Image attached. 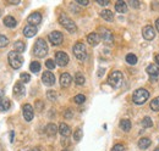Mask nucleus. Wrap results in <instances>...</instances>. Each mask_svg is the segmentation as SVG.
Returning a JSON list of instances; mask_svg holds the SVG:
<instances>
[{
	"label": "nucleus",
	"mask_w": 159,
	"mask_h": 151,
	"mask_svg": "<svg viewBox=\"0 0 159 151\" xmlns=\"http://www.w3.org/2000/svg\"><path fill=\"white\" fill-rule=\"evenodd\" d=\"M59 23L66 29V31H69L70 33H75V32L77 31V27H76L75 22L70 19L66 14H61L59 16Z\"/></svg>",
	"instance_id": "obj_1"
},
{
	"label": "nucleus",
	"mask_w": 159,
	"mask_h": 151,
	"mask_svg": "<svg viewBox=\"0 0 159 151\" xmlns=\"http://www.w3.org/2000/svg\"><path fill=\"white\" fill-rule=\"evenodd\" d=\"M33 54L37 57H44L47 54H48V45H47V41L44 39L39 38L34 46H33Z\"/></svg>",
	"instance_id": "obj_2"
},
{
	"label": "nucleus",
	"mask_w": 159,
	"mask_h": 151,
	"mask_svg": "<svg viewBox=\"0 0 159 151\" xmlns=\"http://www.w3.org/2000/svg\"><path fill=\"white\" fill-rule=\"evenodd\" d=\"M122 80H124V76L121 72L119 71H113L109 77H108V83H109V85H111L114 89H118L121 87V84H122Z\"/></svg>",
	"instance_id": "obj_3"
},
{
	"label": "nucleus",
	"mask_w": 159,
	"mask_h": 151,
	"mask_svg": "<svg viewBox=\"0 0 159 151\" xmlns=\"http://www.w3.org/2000/svg\"><path fill=\"white\" fill-rule=\"evenodd\" d=\"M7 60H9L10 66H11L14 70L21 68V66H22V63H23V58L21 56V54L16 53V51H10L9 55H7Z\"/></svg>",
	"instance_id": "obj_4"
},
{
	"label": "nucleus",
	"mask_w": 159,
	"mask_h": 151,
	"mask_svg": "<svg viewBox=\"0 0 159 151\" xmlns=\"http://www.w3.org/2000/svg\"><path fill=\"white\" fill-rule=\"evenodd\" d=\"M148 97H149V93H148L146 89H142V88L135 90V93L132 95V100H134V102L137 104V105L144 104V102L148 100Z\"/></svg>",
	"instance_id": "obj_5"
},
{
	"label": "nucleus",
	"mask_w": 159,
	"mask_h": 151,
	"mask_svg": "<svg viewBox=\"0 0 159 151\" xmlns=\"http://www.w3.org/2000/svg\"><path fill=\"white\" fill-rule=\"evenodd\" d=\"M74 55L77 57L80 61H84L87 58V50L83 43H76L74 45Z\"/></svg>",
	"instance_id": "obj_6"
},
{
	"label": "nucleus",
	"mask_w": 159,
	"mask_h": 151,
	"mask_svg": "<svg viewBox=\"0 0 159 151\" xmlns=\"http://www.w3.org/2000/svg\"><path fill=\"white\" fill-rule=\"evenodd\" d=\"M55 63H58L61 67L66 66L69 63V56H67V54L64 53V51H58L55 54Z\"/></svg>",
	"instance_id": "obj_7"
},
{
	"label": "nucleus",
	"mask_w": 159,
	"mask_h": 151,
	"mask_svg": "<svg viewBox=\"0 0 159 151\" xmlns=\"http://www.w3.org/2000/svg\"><path fill=\"white\" fill-rule=\"evenodd\" d=\"M48 39H49V41L53 44V45H60L61 43H62V40H64V37H62V34L58 32V31H54V32H52L49 36H48Z\"/></svg>",
	"instance_id": "obj_8"
},
{
	"label": "nucleus",
	"mask_w": 159,
	"mask_h": 151,
	"mask_svg": "<svg viewBox=\"0 0 159 151\" xmlns=\"http://www.w3.org/2000/svg\"><path fill=\"white\" fill-rule=\"evenodd\" d=\"M22 112H23V117H25V119H26L27 122H30V121L33 119L34 111H33V107H32L30 104L23 105V107H22Z\"/></svg>",
	"instance_id": "obj_9"
},
{
	"label": "nucleus",
	"mask_w": 159,
	"mask_h": 151,
	"mask_svg": "<svg viewBox=\"0 0 159 151\" xmlns=\"http://www.w3.org/2000/svg\"><path fill=\"white\" fill-rule=\"evenodd\" d=\"M142 36L146 40H153L154 37H156V32H154L152 26H146L142 29Z\"/></svg>",
	"instance_id": "obj_10"
},
{
	"label": "nucleus",
	"mask_w": 159,
	"mask_h": 151,
	"mask_svg": "<svg viewBox=\"0 0 159 151\" xmlns=\"http://www.w3.org/2000/svg\"><path fill=\"white\" fill-rule=\"evenodd\" d=\"M42 82L45 84V85H48V87H50V85H53L54 83H55V77L54 75L50 72V71H45L43 76H42Z\"/></svg>",
	"instance_id": "obj_11"
},
{
	"label": "nucleus",
	"mask_w": 159,
	"mask_h": 151,
	"mask_svg": "<svg viewBox=\"0 0 159 151\" xmlns=\"http://www.w3.org/2000/svg\"><path fill=\"white\" fill-rule=\"evenodd\" d=\"M100 36H102V39L105 43H108V44H111L113 40H114V37H113L111 32L109 29H107V28H100Z\"/></svg>",
	"instance_id": "obj_12"
},
{
	"label": "nucleus",
	"mask_w": 159,
	"mask_h": 151,
	"mask_svg": "<svg viewBox=\"0 0 159 151\" xmlns=\"http://www.w3.org/2000/svg\"><path fill=\"white\" fill-rule=\"evenodd\" d=\"M27 21H28V23L31 26H37V24H39L40 21H42V15H40L39 12H32L27 17Z\"/></svg>",
	"instance_id": "obj_13"
},
{
	"label": "nucleus",
	"mask_w": 159,
	"mask_h": 151,
	"mask_svg": "<svg viewBox=\"0 0 159 151\" xmlns=\"http://www.w3.org/2000/svg\"><path fill=\"white\" fill-rule=\"evenodd\" d=\"M37 32H38V29H37L36 26H31V24H28V26H26V27L23 28V34H25L27 38L34 37V36L37 34Z\"/></svg>",
	"instance_id": "obj_14"
},
{
	"label": "nucleus",
	"mask_w": 159,
	"mask_h": 151,
	"mask_svg": "<svg viewBox=\"0 0 159 151\" xmlns=\"http://www.w3.org/2000/svg\"><path fill=\"white\" fill-rule=\"evenodd\" d=\"M71 82H72V78H71V76L69 75V73H62V75L60 76V85L62 88L70 87Z\"/></svg>",
	"instance_id": "obj_15"
},
{
	"label": "nucleus",
	"mask_w": 159,
	"mask_h": 151,
	"mask_svg": "<svg viewBox=\"0 0 159 151\" xmlns=\"http://www.w3.org/2000/svg\"><path fill=\"white\" fill-rule=\"evenodd\" d=\"M87 41H88V44H89V45L96 46V45H98V44H99L100 36L99 34H97V33H89V34L87 36Z\"/></svg>",
	"instance_id": "obj_16"
},
{
	"label": "nucleus",
	"mask_w": 159,
	"mask_h": 151,
	"mask_svg": "<svg viewBox=\"0 0 159 151\" xmlns=\"http://www.w3.org/2000/svg\"><path fill=\"white\" fill-rule=\"evenodd\" d=\"M14 95L15 96H22L25 95V87L21 82H17L15 85H14Z\"/></svg>",
	"instance_id": "obj_17"
},
{
	"label": "nucleus",
	"mask_w": 159,
	"mask_h": 151,
	"mask_svg": "<svg viewBox=\"0 0 159 151\" xmlns=\"http://www.w3.org/2000/svg\"><path fill=\"white\" fill-rule=\"evenodd\" d=\"M58 131H59V128H58L54 123H49V124L45 127V133H47L49 136H54Z\"/></svg>",
	"instance_id": "obj_18"
},
{
	"label": "nucleus",
	"mask_w": 159,
	"mask_h": 151,
	"mask_svg": "<svg viewBox=\"0 0 159 151\" xmlns=\"http://www.w3.org/2000/svg\"><path fill=\"white\" fill-rule=\"evenodd\" d=\"M59 132L60 134L62 135V136H69L70 135V133H71V129H70V127L66 124V123H60L59 126Z\"/></svg>",
	"instance_id": "obj_19"
},
{
	"label": "nucleus",
	"mask_w": 159,
	"mask_h": 151,
	"mask_svg": "<svg viewBox=\"0 0 159 151\" xmlns=\"http://www.w3.org/2000/svg\"><path fill=\"white\" fill-rule=\"evenodd\" d=\"M115 10L120 12V14H125L126 11H127V5H126V2L125 1H118L116 4H115Z\"/></svg>",
	"instance_id": "obj_20"
},
{
	"label": "nucleus",
	"mask_w": 159,
	"mask_h": 151,
	"mask_svg": "<svg viewBox=\"0 0 159 151\" xmlns=\"http://www.w3.org/2000/svg\"><path fill=\"white\" fill-rule=\"evenodd\" d=\"M4 24H5L6 27H9V28H14V27H16L17 22H16V19H14L12 16H6V17L4 19Z\"/></svg>",
	"instance_id": "obj_21"
},
{
	"label": "nucleus",
	"mask_w": 159,
	"mask_h": 151,
	"mask_svg": "<svg viewBox=\"0 0 159 151\" xmlns=\"http://www.w3.org/2000/svg\"><path fill=\"white\" fill-rule=\"evenodd\" d=\"M147 73L151 76V77H157L159 75V67L158 66H156V65H149L148 67H147Z\"/></svg>",
	"instance_id": "obj_22"
},
{
	"label": "nucleus",
	"mask_w": 159,
	"mask_h": 151,
	"mask_svg": "<svg viewBox=\"0 0 159 151\" xmlns=\"http://www.w3.org/2000/svg\"><path fill=\"white\" fill-rule=\"evenodd\" d=\"M100 16L105 19V21H108V22H111V21L114 19V15H113V12H111L110 10H108V9L103 10V11L100 12Z\"/></svg>",
	"instance_id": "obj_23"
},
{
	"label": "nucleus",
	"mask_w": 159,
	"mask_h": 151,
	"mask_svg": "<svg viewBox=\"0 0 159 151\" xmlns=\"http://www.w3.org/2000/svg\"><path fill=\"white\" fill-rule=\"evenodd\" d=\"M14 51H16V53H19V54H21V53H23L25 51V49H26V44L22 41V40H17L15 44H14Z\"/></svg>",
	"instance_id": "obj_24"
},
{
	"label": "nucleus",
	"mask_w": 159,
	"mask_h": 151,
	"mask_svg": "<svg viewBox=\"0 0 159 151\" xmlns=\"http://www.w3.org/2000/svg\"><path fill=\"white\" fill-rule=\"evenodd\" d=\"M120 128H121L124 132H129V131L131 129V122H130V119H126V118L121 119V121H120Z\"/></svg>",
	"instance_id": "obj_25"
},
{
	"label": "nucleus",
	"mask_w": 159,
	"mask_h": 151,
	"mask_svg": "<svg viewBox=\"0 0 159 151\" xmlns=\"http://www.w3.org/2000/svg\"><path fill=\"white\" fill-rule=\"evenodd\" d=\"M151 143H152V141H151L149 138H141L139 140V148L142 149V150H143V149H147V148L151 145Z\"/></svg>",
	"instance_id": "obj_26"
},
{
	"label": "nucleus",
	"mask_w": 159,
	"mask_h": 151,
	"mask_svg": "<svg viewBox=\"0 0 159 151\" xmlns=\"http://www.w3.org/2000/svg\"><path fill=\"white\" fill-rule=\"evenodd\" d=\"M10 100L9 99H1L0 100V111H7L10 109Z\"/></svg>",
	"instance_id": "obj_27"
},
{
	"label": "nucleus",
	"mask_w": 159,
	"mask_h": 151,
	"mask_svg": "<svg viewBox=\"0 0 159 151\" xmlns=\"http://www.w3.org/2000/svg\"><path fill=\"white\" fill-rule=\"evenodd\" d=\"M30 70L33 72V73H38L40 70V63L38 61H33V62H31V65H30Z\"/></svg>",
	"instance_id": "obj_28"
},
{
	"label": "nucleus",
	"mask_w": 159,
	"mask_h": 151,
	"mask_svg": "<svg viewBox=\"0 0 159 151\" xmlns=\"http://www.w3.org/2000/svg\"><path fill=\"white\" fill-rule=\"evenodd\" d=\"M75 83L77 84V85H83L84 84V76L82 75V73H76L75 75Z\"/></svg>",
	"instance_id": "obj_29"
},
{
	"label": "nucleus",
	"mask_w": 159,
	"mask_h": 151,
	"mask_svg": "<svg viewBox=\"0 0 159 151\" xmlns=\"http://www.w3.org/2000/svg\"><path fill=\"white\" fill-rule=\"evenodd\" d=\"M126 62L130 63V65H136V63H137V56L134 55V54L126 55Z\"/></svg>",
	"instance_id": "obj_30"
},
{
	"label": "nucleus",
	"mask_w": 159,
	"mask_h": 151,
	"mask_svg": "<svg viewBox=\"0 0 159 151\" xmlns=\"http://www.w3.org/2000/svg\"><path fill=\"white\" fill-rule=\"evenodd\" d=\"M142 124H143L144 128H152V127H153V121H152L149 117H144Z\"/></svg>",
	"instance_id": "obj_31"
},
{
	"label": "nucleus",
	"mask_w": 159,
	"mask_h": 151,
	"mask_svg": "<svg viewBox=\"0 0 159 151\" xmlns=\"http://www.w3.org/2000/svg\"><path fill=\"white\" fill-rule=\"evenodd\" d=\"M151 109H152L153 111H159V96L152 100V102H151Z\"/></svg>",
	"instance_id": "obj_32"
},
{
	"label": "nucleus",
	"mask_w": 159,
	"mask_h": 151,
	"mask_svg": "<svg viewBox=\"0 0 159 151\" xmlns=\"http://www.w3.org/2000/svg\"><path fill=\"white\" fill-rule=\"evenodd\" d=\"M74 100H75V102H76V104H83V102L86 101V96H84V95H82V94H79L74 97Z\"/></svg>",
	"instance_id": "obj_33"
},
{
	"label": "nucleus",
	"mask_w": 159,
	"mask_h": 151,
	"mask_svg": "<svg viewBox=\"0 0 159 151\" xmlns=\"http://www.w3.org/2000/svg\"><path fill=\"white\" fill-rule=\"evenodd\" d=\"M81 138H82V129H81V128H77V129L75 131V133H74V139H75V141H80Z\"/></svg>",
	"instance_id": "obj_34"
},
{
	"label": "nucleus",
	"mask_w": 159,
	"mask_h": 151,
	"mask_svg": "<svg viewBox=\"0 0 159 151\" xmlns=\"http://www.w3.org/2000/svg\"><path fill=\"white\" fill-rule=\"evenodd\" d=\"M45 66L48 70H54L55 68V60H47Z\"/></svg>",
	"instance_id": "obj_35"
},
{
	"label": "nucleus",
	"mask_w": 159,
	"mask_h": 151,
	"mask_svg": "<svg viewBox=\"0 0 159 151\" xmlns=\"http://www.w3.org/2000/svg\"><path fill=\"white\" fill-rule=\"evenodd\" d=\"M9 44V39L5 36H0V48H5Z\"/></svg>",
	"instance_id": "obj_36"
},
{
	"label": "nucleus",
	"mask_w": 159,
	"mask_h": 151,
	"mask_svg": "<svg viewBox=\"0 0 159 151\" xmlns=\"http://www.w3.org/2000/svg\"><path fill=\"white\" fill-rule=\"evenodd\" d=\"M47 96H48V99L49 100H57V97H58V94L55 93V92H53V90H49L48 93H47Z\"/></svg>",
	"instance_id": "obj_37"
},
{
	"label": "nucleus",
	"mask_w": 159,
	"mask_h": 151,
	"mask_svg": "<svg viewBox=\"0 0 159 151\" xmlns=\"http://www.w3.org/2000/svg\"><path fill=\"white\" fill-rule=\"evenodd\" d=\"M21 80H22V82H23V83H28V82H30V79H31V76L28 75V73H25V72H23V73H21Z\"/></svg>",
	"instance_id": "obj_38"
},
{
	"label": "nucleus",
	"mask_w": 159,
	"mask_h": 151,
	"mask_svg": "<svg viewBox=\"0 0 159 151\" xmlns=\"http://www.w3.org/2000/svg\"><path fill=\"white\" fill-rule=\"evenodd\" d=\"M111 151H126V149H125V146H124L122 144H116V145L111 149Z\"/></svg>",
	"instance_id": "obj_39"
},
{
	"label": "nucleus",
	"mask_w": 159,
	"mask_h": 151,
	"mask_svg": "<svg viewBox=\"0 0 159 151\" xmlns=\"http://www.w3.org/2000/svg\"><path fill=\"white\" fill-rule=\"evenodd\" d=\"M129 5L131 7H134V9H137V7H139V1H137V0H131V1H129Z\"/></svg>",
	"instance_id": "obj_40"
},
{
	"label": "nucleus",
	"mask_w": 159,
	"mask_h": 151,
	"mask_svg": "<svg viewBox=\"0 0 159 151\" xmlns=\"http://www.w3.org/2000/svg\"><path fill=\"white\" fill-rule=\"evenodd\" d=\"M43 107H44V104H43L42 101H37V102H36V109H37L38 111H42Z\"/></svg>",
	"instance_id": "obj_41"
},
{
	"label": "nucleus",
	"mask_w": 159,
	"mask_h": 151,
	"mask_svg": "<svg viewBox=\"0 0 159 151\" xmlns=\"http://www.w3.org/2000/svg\"><path fill=\"white\" fill-rule=\"evenodd\" d=\"M76 2L80 4V5H83V6H87V5L89 4V1H88V0H76Z\"/></svg>",
	"instance_id": "obj_42"
},
{
	"label": "nucleus",
	"mask_w": 159,
	"mask_h": 151,
	"mask_svg": "<svg viewBox=\"0 0 159 151\" xmlns=\"http://www.w3.org/2000/svg\"><path fill=\"white\" fill-rule=\"evenodd\" d=\"M97 2L102 5V6H107V5H109V0H97Z\"/></svg>",
	"instance_id": "obj_43"
},
{
	"label": "nucleus",
	"mask_w": 159,
	"mask_h": 151,
	"mask_svg": "<svg viewBox=\"0 0 159 151\" xmlns=\"http://www.w3.org/2000/svg\"><path fill=\"white\" fill-rule=\"evenodd\" d=\"M65 117H66V118H71V117H72V113L70 112V111H67V112L65 113Z\"/></svg>",
	"instance_id": "obj_44"
},
{
	"label": "nucleus",
	"mask_w": 159,
	"mask_h": 151,
	"mask_svg": "<svg viewBox=\"0 0 159 151\" xmlns=\"http://www.w3.org/2000/svg\"><path fill=\"white\" fill-rule=\"evenodd\" d=\"M9 2H10V4H19L20 0H9Z\"/></svg>",
	"instance_id": "obj_45"
},
{
	"label": "nucleus",
	"mask_w": 159,
	"mask_h": 151,
	"mask_svg": "<svg viewBox=\"0 0 159 151\" xmlns=\"http://www.w3.org/2000/svg\"><path fill=\"white\" fill-rule=\"evenodd\" d=\"M4 94H5V92H4L2 89H0V100H1L2 97H4Z\"/></svg>",
	"instance_id": "obj_46"
},
{
	"label": "nucleus",
	"mask_w": 159,
	"mask_h": 151,
	"mask_svg": "<svg viewBox=\"0 0 159 151\" xmlns=\"http://www.w3.org/2000/svg\"><path fill=\"white\" fill-rule=\"evenodd\" d=\"M149 80H151V82H153V83H156V82H157V77H151V78H149Z\"/></svg>",
	"instance_id": "obj_47"
},
{
	"label": "nucleus",
	"mask_w": 159,
	"mask_h": 151,
	"mask_svg": "<svg viewBox=\"0 0 159 151\" xmlns=\"http://www.w3.org/2000/svg\"><path fill=\"white\" fill-rule=\"evenodd\" d=\"M10 136H11V138H10V140H11V143H12V141H14V136H15V134L11 132L10 133Z\"/></svg>",
	"instance_id": "obj_48"
},
{
	"label": "nucleus",
	"mask_w": 159,
	"mask_h": 151,
	"mask_svg": "<svg viewBox=\"0 0 159 151\" xmlns=\"http://www.w3.org/2000/svg\"><path fill=\"white\" fill-rule=\"evenodd\" d=\"M156 27H157V31L159 32V19L156 21Z\"/></svg>",
	"instance_id": "obj_49"
},
{
	"label": "nucleus",
	"mask_w": 159,
	"mask_h": 151,
	"mask_svg": "<svg viewBox=\"0 0 159 151\" xmlns=\"http://www.w3.org/2000/svg\"><path fill=\"white\" fill-rule=\"evenodd\" d=\"M156 62H157V65L159 66V55H157V56H156Z\"/></svg>",
	"instance_id": "obj_50"
},
{
	"label": "nucleus",
	"mask_w": 159,
	"mask_h": 151,
	"mask_svg": "<svg viewBox=\"0 0 159 151\" xmlns=\"http://www.w3.org/2000/svg\"><path fill=\"white\" fill-rule=\"evenodd\" d=\"M103 73H104V70L102 68V70H100V71H99V73H98V76H102V75H103Z\"/></svg>",
	"instance_id": "obj_51"
},
{
	"label": "nucleus",
	"mask_w": 159,
	"mask_h": 151,
	"mask_svg": "<svg viewBox=\"0 0 159 151\" xmlns=\"http://www.w3.org/2000/svg\"><path fill=\"white\" fill-rule=\"evenodd\" d=\"M154 151H159V148H157V149H156Z\"/></svg>",
	"instance_id": "obj_52"
},
{
	"label": "nucleus",
	"mask_w": 159,
	"mask_h": 151,
	"mask_svg": "<svg viewBox=\"0 0 159 151\" xmlns=\"http://www.w3.org/2000/svg\"><path fill=\"white\" fill-rule=\"evenodd\" d=\"M0 15H1V10H0Z\"/></svg>",
	"instance_id": "obj_53"
},
{
	"label": "nucleus",
	"mask_w": 159,
	"mask_h": 151,
	"mask_svg": "<svg viewBox=\"0 0 159 151\" xmlns=\"http://www.w3.org/2000/svg\"><path fill=\"white\" fill-rule=\"evenodd\" d=\"M62 151H69V150H62Z\"/></svg>",
	"instance_id": "obj_54"
}]
</instances>
